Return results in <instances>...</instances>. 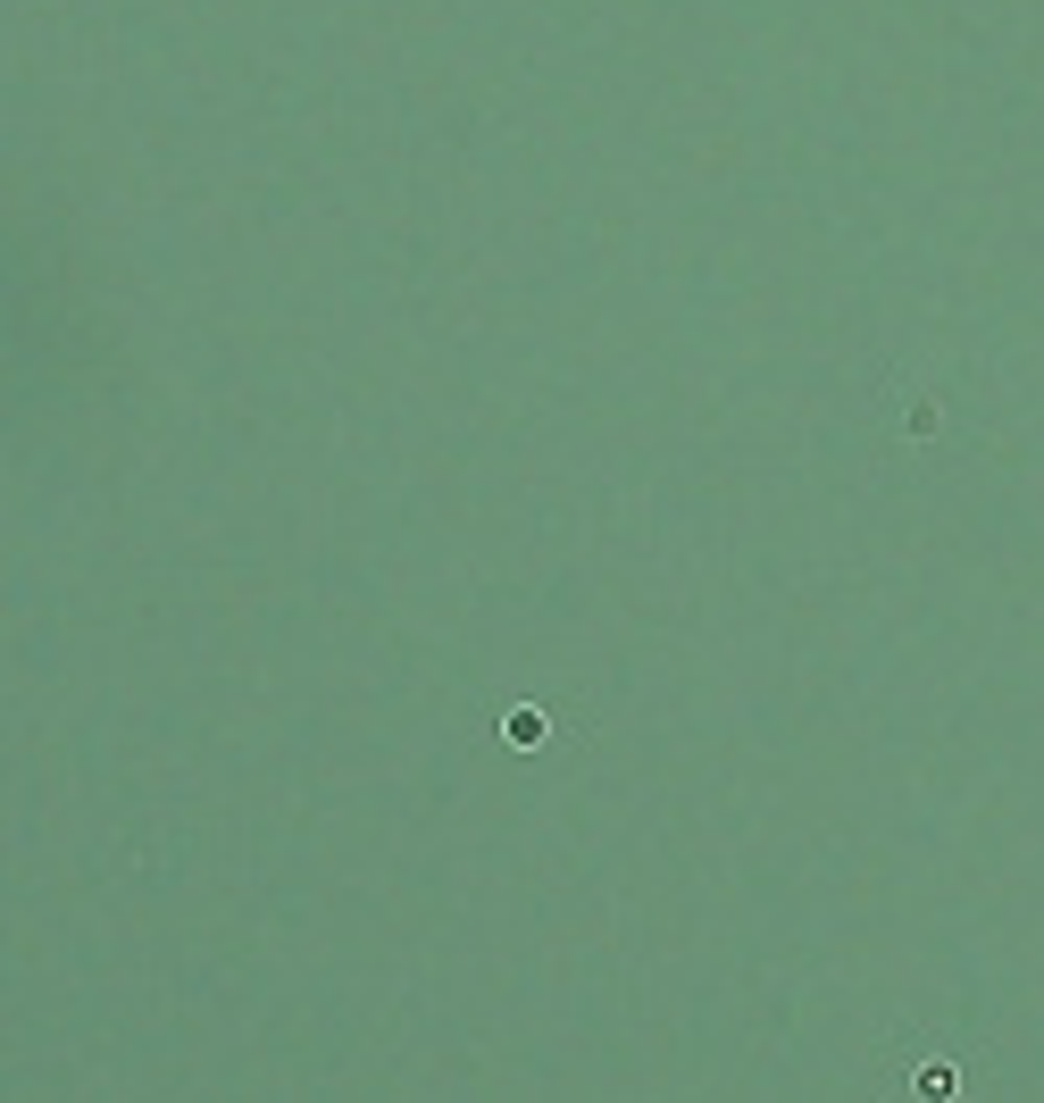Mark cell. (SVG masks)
<instances>
[{
	"mask_svg": "<svg viewBox=\"0 0 1044 1103\" xmlns=\"http://www.w3.org/2000/svg\"><path fill=\"white\" fill-rule=\"evenodd\" d=\"M502 736H510V744H543V711H510Z\"/></svg>",
	"mask_w": 1044,
	"mask_h": 1103,
	"instance_id": "6da1fadb",
	"label": "cell"
}]
</instances>
